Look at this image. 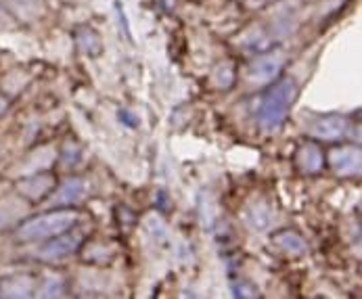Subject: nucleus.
<instances>
[{
    "label": "nucleus",
    "mask_w": 362,
    "mask_h": 299,
    "mask_svg": "<svg viewBox=\"0 0 362 299\" xmlns=\"http://www.w3.org/2000/svg\"><path fill=\"white\" fill-rule=\"evenodd\" d=\"M233 293H235V298H259V291L250 283H237Z\"/></svg>",
    "instance_id": "4468645a"
},
{
    "label": "nucleus",
    "mask_w": 362,
    "mask_h": 299,
    "mask_svg": "<svg viewBox=\"0 0 362 299\" xmlns=\"http://www.w3.org/2000/svg\"><path fill=\"white\" fill-rule=\"evenodd\" d=\"M115 13H117V17H119V23H124V34H126V38H130V25H128V21H126L124 8H122L119 2H115Z\"/></svg>",
    "instance_id": "dca6fc26"
},
{
    "label": "nucleus",
    "mask_w": 362,
    "mask_h": 299,
    "mask_svg": "<svg viewBox=\"0 0 362 299\" xmlns=\"http://www.w3.org/2000/svg\"><path fill=\"white\" fill-rule=\"evenodd\" d=\"M84 193H86V182L82 178H71L65 184H61V189L52 195L51 205L52 207H69L82 199Z\"/></svg>",
    "instance_id": "6e6552de"
},
{
    "label": "nucleus",
    "mask_w": 362,
    "mask_h": 299,
    "mask_svg": "<svg viewBox=\"0 0 362 299\" xmlns=\"http://www.w3.org/2000/svg\"><path fill=\"white\" fill-rule=\"evenodd\" d=\"M76 222H78V211L69 207H52L51 211L34 216L28 222H23L17 230V241L21 243L47 241L51 237L71 230Z\"/></svg>",
    "instance_id": "f03ea898"
},
{
    "label": "nucleus",
    "mask_w": 362,
    "mask_h": 299,
    "mask_svg": "<svg viewBox=\"0 0 362 299\" xmlns=\"http://www.w3.org/2000/svg\"><path fill=\"white\" fill-rule=\"evenodd\" d=\"M78 47L88 57H99L103 50V42H101V36L93 28H80L78 30Z\"/></svg>",
    "instance_id": "9b49d317"
},
{
    "label": "nucleus",
    "mask_w": 362,
    "mask_h": 299,
    "mask_svg": "<svg viewBox=\"0 0 362 299\" xmlns=\"http://www.w3.org/2000/svg\"><path fill=\"white\" fill-rule=\"evenodd\" d=\"M272 243H274V245H276L281 251H285L287 255L302 257V255H306V253H308V245H306V241H304L300 235L289 233V230L279 233V235L272 239Z\"/></svg>",
    "instance_id": "9d476101"
},
{
    "label": "nucleus",
    "mask_w": 362,
    "mask_h": 299,
    "mask_svg": "<svg viewBox=\"0 0 362 299\" xmlns=\"http://www.w3.org/2000/svg\"><path fill=\"white\" fill-rule=\"evenodd\" d=\"M63 293V281L57 276V279H49L47 283V289L40 293L42 298H54V295H61Z\"/></svg>",
    "instance_id": "2eb2a0df"
},
{
    "label": "nucleus",
    "mask_w": 362,
    "mask_h": 299,
    "mask_svg": "<svg viewBox=\"0 0 362 299\" xmlns=\"http://www.w3.org/2000/svg\"><path fill=\"white\" fill-rule=\"evenodd\" d=\"M296 97H298V86H296V82L291 78L274 80L270 84V88L266 90V95L262 97V102H259V130L266 132V134L276 132L285 124Z\"/></svg>",
    "instance_id": "f257e3e1"
},
{
    "label": "nucleus",
    "mask_w": 362,
    "mask_h": 299,
    "mask_svg": "<svg viewBox=\"0 0 362 299\" xmlns=\"http://www.w3.org/2000/svg\"><path fill=\"white\" fill-rule=\"evenodd\" d=\"M331 168L339 176H358L361 174V149L356 147H339L329 155Z\"/></svg>",
    "instance_id": "39448f33"
},
{
    "label": "nucleus",
    "mask_w": 362,
    "mask_h": 299,
    "mask_svg": "<svg viewBox=\"0 0 362 299\" xmlns=\"http://www.w3.org/2000/svg\"><path fill=\"white\" fill-rule=\"evenodd\" d=\"M272 2H276V0H247V4H250V6H254V8L266 6V4H272Z\"/></svg>",
    "instance_id": "f3484780"
},
{
    "label": "nucleus",
    "mask_w": 362,
    "mask_h": 299,
    "mask_svg": "<svg viewBox=\"0 0 362 299\" xmlns=\"http://www.w3.org/2000/svg\"><path fill=\"white\" fill-rule=\"evenodd\" d=\"M211 82L216 84V88L228 90L233 86V82H235V69H233V65L230 63H220L216 67L214 76H211Z\"/></svg>",
    "instance_id": "f8f14e48"
},
{
    "label": "nucleus",
    "mask_w": 362,
    "mask_h": 299,
    "mask_svg": "<svg viewBox=\"0 0 362 299\" xmlns=\"http://www.w3.org/2000/svg\"><path fill=\"white\" fill-rule=\"evenodd\" d=\"M298 165H300V170L304 174H316V172H320L322 165H325V155H322L320 147L314 145V143H306L300 149V153H298Z\"/></svg>",
    "instance_id": "1a4fd4ad"
},
{
    "label": "nucleus",
    "mask_w": 362,
    "mask_h": 299,
    "mask_svg": "<svg viewBox=\"0 0 362 299\" xmlns=\"http://www.w3.org/2000/svg\"><path fill=\"white\" fill-rule=\"evenodd\" d=\"M82 235L80 233H61L57 237L47 239V243L38 250L36 257L42 262H61L69 255H74L82 245Z\"/></svg>",
    "instance_id": "20e7f679"
},
{
    "label": "nucleus",
    "mask_w": 362,
    "mask_h": 299,
    "mask_svg": "<svg viewBox=\"0 0 362 299\" xmlns=\"http://www.w3.org/2000/svg\"><path fill=\"white\" fill-rule=\"evenodd\" d=\"M54 187V176L51 172H42V174H34L25 180L19 182V193L30 201L45 199Z\"/></svg>",
    "instance_id": "0eeeda50"
},
{
    "label": "nucleus",
    "mask_w": 362,
    "mask_h": 299,
    "mask_svg": "<svg viewBox=\"0 0 362 299\" xmlns=\"http://www.w3.org/2000/svg\"><path fill=\"white\" fill-rule=\"evenodd\" d=\"M6 107H8V100L0 97V113H4V111H6Z\"/></svg>",
    "instance_id": "a211bd4d"
},
{
    "label": "nucleus",
    "mask_w": 362,
    "mask_h": 299,
    "mask_svg": "<svg viewBox=\"0 0 362 299\" xmlns=\"http://www.w3.org/2000/svg\"><path fill=\"white\" fill-rule=\"evenodd\" d=\"M270 211H268V207H264V205H258V207H254L252 211H247V222H250V226L252 228H266L268 224H270Z\"/></svg>",
    "instance_id": "ddd939ff"
},
{
    "label": "nucleus",
    "mask_w": 362,
    "mask_h": 299,
    "mask_svg": "<svg viewBox=\"0 0 362 299\" xmlns=\"http://www.w3.org/2000/svg\"><path fill=\"white\" fill-rule=\"evenodd\" d=\"M350 122L341 115H327L312 124L310 132L320 141H339L348 134Z\"/></svg>",
    "instance_id": "423d86ee"
},
{
    "label": "nucleus",
    "mask_w": 362,
    "mask_h": 299,
    "mask_svg": "<svg viewBox=\"0 0 362 299\" xmlns=\"http://www.w3.org/2000/svg\"><path fill=\"white\" fill-rule=\"evenodd\" d=\"M283 65H285V54L279 52V50H270V52H264L262 57H258L250 69H247V82L252 86H264V84H272L279 74L283 71Z\"/></svg>",
    "instance_id": "7ed1b4c3"
}]
</instances>
